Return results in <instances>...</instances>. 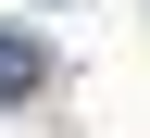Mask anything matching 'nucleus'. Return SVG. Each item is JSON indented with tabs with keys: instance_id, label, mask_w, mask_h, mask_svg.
I'll return each mask as SVG.
<instances>
[{
	"instance_id": "f257e3e1",
	"label": "nucleus",
	"mask_w": 150,
	"mask_h": 138,
	"mask_svg": "<svg viewBox=\"0 0 150 138\" xmlns=\"http://www.w3.org/2000/svg\"><path fill=\"white\" fill-rule=\"evenodd\" d=\"M38 75H50V63H38V38L0 25V101H38Z\"/></svg>"
}]
</instances>
